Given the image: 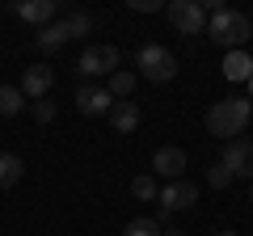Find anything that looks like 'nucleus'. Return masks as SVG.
Returning a JSON list of instances; mask_svg holds the SVG:
<instances>
[{
  "label": "nucleus",
  "instance_id": "f257e3e1",
  "mask_svg": "<svg viewBox=\"0 0 253 236\" xmlns=\"http://www.w3.org/2000/svg\"><path fill=\"white\" fill-rule=\"evenodd\" d=\"M253 118V101L249 97H224V101H211L207 106V131L215 139H241V131L249 127Z\"/></svg>",
  "mask_w": 253,
  "mask_h": 236
},
{
  "label": "nucleus",
  "instance_id": "f03ea898",
  "mask_svg": "<svg viewBox=\"0 0 253 236\" xmlns=\"http://www.w3.org/2000/svg\"><path fill=\"white\" fill-rule=\"evenodd\" d=\"M207 34H211V42L228 46V51H245V42L253 34V21L245 13H236V9H224V13H215L207 21Z\"/></svg>",
  "mask_w": 253,
  "mask_h": 236
},
{
  "label": "nucleus",
  "instance_id": "7ed1b4c3",
  "mask_svg": "<svg viewBox=\"0 0 253 236\" xmlns=\"http://www.w3.org/2000/svg\"><path fill=\"white\" fill-rule=\"evenodd\" d=\"M135 68H139V76L152 80V84H169L173 76H177V59H173V51L161 46V42H144V46H139Z\"/></svg>",
  "mask_w": 253,
  "mask_h": 236
},
{
  "label": "nucleus",
  "instance_id": "20e7f679",
  "mask_svg": "<svg viewBox=\"0 0 253 236\" xmlns=\"http://www.w3.org/2000/svg\"><path fill=\"white\" fill-rule=\"evenodd\" d=\"M165 17H169V26L177 30V34L194 38L207 30V13H203L199 0H173V4H165Z\"/></svg>",
  "mask_w": 253,
  "mask_h": 236
},
{
  "label": "nucleus",
  "instance_id": "39448f33",
  "mask_svg": "<svg viewBox=\"0 0 253 236\" xmlns=\"http://www.w3.org/2000/svg\"><path fill=\"white\" fill-rule=\"evenodd\" d=\"M76 72H81V76H114V72H118V46H110V42L84 46Z\"/></svg>",
  "mask_w": 253,
  "mask_h": 236
},
{
  "label": "nucleus",
  "instance_id": "423d86ee",
  "mask_svg": "<svg viewBox=\"0 0 253 236\" xmlns=\"http://www.w3.org/2000/svg\"><path fill=\"white\" fill-rule=\"evenodd\" d=\"M156 202H161V219H156V224H165L173 211H190L194 202H199V186L186 182V177H181V182H169V186L161 190V198H156Z\"/></svg>",
  "mask_w": 253,
  "mask_h": 236
},
{
  "label": "nucleus",
  "instance_id": "0eeeda50",
  "mask_svg": "<svg viewBox=\"0 0 253 236\" xmlns=\"http://www.w3.org/2000/svg\"><path fill=\"white\" fill-rule=\"evenodd\" d=\"M219 164H228L232 177H249V182H253V139H245V135L241 139H228Z\"/></svg>",
  "mask_w": 253,
  "mask_h": 236
},
{
  "label": "nucleus",
  "instance_id": "6e6552de",
  "mask_svg": "<svg viewBox=\"0 0 253 236\" xmlns=\"http://www.w3.org/2000/svg\"><path fill=\"white\" fill-rule=\"evenodd\" d=\"M76 110H81L84 118L110 114V110H114V97H110V89H101V84H81V89H76Z\"/></svg>",
  "mask_w": 253,
  "mask_h": 236
},
{
  "label": "nucleus",
  "instance_id": "1a4fd4ad",
  "mask_svg": "<svg viewBox=\"0 0 253 236\" xmlns=\"http://www.w3.org/2000/svg\"><path fill=\"white\" fill-rule=\"evenodd\" d=\"M152 169L161 173L165 182H181V173H186V152H181V148H156L152 152Z\"/></svg>",
  "mask_w": 253,
  "mask_h": 236
},
{
  "label": "nucleus",
  "instance_id": "9d476101",
  "mask_svg": "<svg viewBox=\"0 0 253 236\" xmlns=\"http://www.w3.org/2000/svg\"><path fill=\"white\" fill-rule=\"evenodd\" d=\"M51 84H55V72L46 64H30L26 68V76H21V84L17 89L26 93V97H34V101H42L46 93H51Z\"/></svg>",
  "mask_w": 253,
  "mask_h": 236
},
{
  "label": "nucleus",
  "instance_id": "9b49d317",
  "mask_svg": "<svg viewBox=\"0 0 253 236\" xmlns=\"http://www.w3.org/2000/svg\"><path fill=\"white\" fill-rule=\"evenodd\" d=\"M13 13L21 21H30V26H51L59 17V4L55 0H21V4H13Z\"/></svg>",
  "mask_w": 253,
  "mask_h": 236
},
{
  "label": "nucleus",
  "instance_id": "f8f14e48",
  "mask_svg": "<svg viewBox=\"0 0 253 236\" xmlns=\"http://www.w3.org/2000/svg\"><path fill=\"white\" fill-rule=\"evenodd\" d=\"M219 72H224L232 84H249L253 80V55L249 51H228L224 64H219Z\"/></svg>",
  "mask_w": 253,
  "mask_h": 236
},
{
  "label": "nucleus",
  "instance_id": "ddd939ff",
  "mask_svg": "<svg viewBox=\"0 0 253 236\" xmlns=\"http://www.w3.org/2000/svg\"><path fill=\"white\" fill-rule=\"evenodd\" d=\"M139 106L135 101H114V110H110V127L118 131V135H131V131L139 127Z\"/></svg>",
  "mask_w": 253,
  "mask_h": 236
},
{
  "label": "nucleus",
  "instance_id": "4468645a",
  "mask_svg": "<svg viewBox=\"0 0 253 236\" xmlns=\"http://www.w3.org/2000/svg\"><path fill=\"white\" fill-rule=\"evenodd\" d=\"M68 42H72V30H68L63 17L38 30V51H59V46H68Z\"/></svg>",
  "mask_w": 253,
  "mask_h": 236
},
{
  "label": "nucleus",
  "instance_id": "2eb2a0df",
  "mask_svg": "<svg viewBox=\"0 0 253 236\" xmlns=\"http://www.w3.org/2000/svg\"><path fill=\"white\" fill-rule=\"evenodd\" d=\"M21 177H26V160L17 152H0V190H13Z\"/></svg>",
  "mask_w": 253,
  "mask_h": 236
},
{
  "label": "nucleus",
  "instance_id": "dca6fc26",
  "mask_svg": "<svg viewBox=\"0 0 253 236\" xmlns=\"http://www.w3.org/2000/svg\"><path fill=\"white\" fill-rule=\"evenodd\" d=\"M135 80H139V72H131V68H118L114 76H110V97L114 101H131V93H135Z\"/></svg>",
  "mask_w": 253,
  "mask_h": 236
},
{
  "label": "nucleus",
  "instance_id": "f3484780",
  "mask_svg": "<svg viewBox=\"0 0 253 236\" xmlns=\"http://www.w3.org/2000/svg\"><path fill=\"white\" fill-rule=\"evenodd\" d=\"M26 110V93L17 84H0V118H13Z\"/></svg>",
  "mask_w": 253,
  "mask_h": 236
},
{
  "label": "nucleus",
  "instance_id": "a211bd4d",
  "mask_svg": "<svg viewBox=\"0 0 253 236\" xmlns=\"http://www.w3.org/2000/svg\"><path fill=\"white\" fill-rule=\"evenodd\" d=\"M131 194H135L139 202H156L161 198V182H156L152 173H139L135 182H131Z\"/></svg>",
  "mask_w": 253,
  "mask_h": 236
},
{
  "label": "nucleus",
  "instance_id": "6ab92c4d",
  "mask_svg": "<svg viewBox=\"0 0 253 236\" xmlns=\"http://www.w3.org/2000/svg\"><path fill=\"white\" fill-rule=\"evenodd\" d=\"M161 232H165V228L156 224V219H144V215H139V219H131V224H126L123 236H161Z\"/></svg>",
  "mask_w": 253,
  "mask_h": 236
},
{
  "label": "nucleus",
  "instance_id": "aec40b11",
  "mask_svg": "<svg viewBox=\"0 0 253 236\" xmlns=\"http://www.w3.org/2000/svg\"><path fill=\"white\" fill-rule=\"evenodd\" d=\"M63 21H68V30H72V38H84V34L93 30V17H89V13H81V9H72L68 17H63Z\"/></svg>",
  "mask_w": 253,
  "mask_h": 236
},
{
  "label": "nucleus",
  "instance_id": "412c9836",
  "mask_svg": "<svg viewBox=\"0 0 253 236\" xmlns=\"http://www.w3.org/2000/svg\"><path fill=\"white\" fill-rule=\"evenodd\" d=\"M228 182H232V173H228V164H211V169H207V186H211V190H224V186Z\"/></svg>",
  "mask_w": 253,
  "mask_h": 236
},
{
  "label": "nucleus",
  "instance_id": "4be33fe9",
  "mask_svg": "<svg viewBox=\"0 0 253 236\" xmlns=\"http://www.w3.org/2000/svg\"><path fill=\"white\" fill-rule=\"evenodd\" d=\"M34 118H38V122H51V118H55V101H34Z\"/></svg>",
  "mask_w": 253,
  "mask_h": 236
},
{
  "label": "nucleus",
  "instance_id": "5701e85b",
  "mask_svg": "<svg viewBox=\"0 0 253 236\" xmlns=\"http://www.w3.org/2000/svg\"><path fill=\"white\" fill-rule=\"evenodd\" d=\"M126 9H135V13H161V0H126Z\"/></svg>",
  "mask_w": 253,
  "mask_h": 236
},
{
  "label": "nucleus",
  "instance_id": "b1692460",
  "mask_svg": "<svg viewBox=\"0 0 253 236\" xmlns=\"http://www.w3.org/2000/svg\"><path fill=\"white\" fill-rule=\"evenodd\" d=\"M161 236H186V232H181V228H165Z\"/></svg>",
  "mask_w": 253,
  "mask_h": 236
},
{
  "label": "nucleus",
  "instance_id": "393cba45",
  "mask_svg": "<svg viewBox=\"0 0 253 236\" xmlns=\"http://www.w3.org/2000/svg\"><path fill=\"white\" fill-rule=\"evenodd\" d=\"M215 236H236V232H232V228H224V232H215Z\"/></svg>",
  "mask_w": 253,
  "mask_h": 236
},
{
  "label": "nucleus",
  "instance_id": "a878e982",
  "mask_svg": "<svg viewBox=\"0 0 253 236\" xmlns=\"http://www.w3.org/2000/svg\"><path fill=\"white\" fill-rule=\"evenodd\" d=\"M249 101H253V80H249Z\"/></svg>",
  "mask_w": 253,
  "mask_h": 236
},
{
  "label": "nucleus",
  "instance_id": "bb28decb",
  "mask_svg": "<svg viewBox=\"0 0 253 236\" xmlns=\"http://www.w3.org/2000/svg\"><path fill=\"white\" fill-rule=\"evenodd\" d=\"M249 198H253V186H249Z\"/></svg>",
  "mask_w": 253,
  "mask_h": 236
},
{
  "label": "nucleus",
  "instance_id": "cd10ccee",
  "mask_svg": "<svg viewBox=\"0 0 253 236\" xmlns=\"http://www.w3.org/2000/svg\"><path fill=\"white\" fill-rule=\"evenodd\" d=\"M249 55H253V51H249Z\"/></svg>",
  "mask_w": 253,
  "mask_h": 236
}]
</instances>
